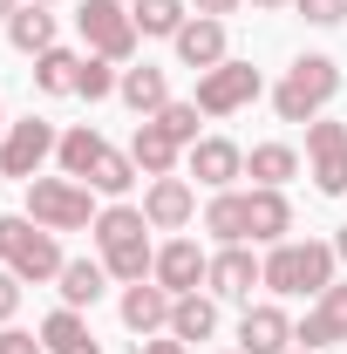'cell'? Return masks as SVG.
<instances>
[{"label": "cell", "instance_id": "1", "mask_svg": "<svg viewBox=\"0 0 347 354\" xmlns=\"http://www.w3.org/2000/svg\"><path fill=\"white\" fill-rule=\"evenodd\" d=\"M88 239H95V259L109 266V279H150V266H157V245H150V218H143V205H102L95 225H88Z\"/></svg>", "mask_w": 347, "mask_h": 354}, {"label": "cell", "instance_id": "2", "mask_svg": "<svg viewBox=\"0 0 347 354\" xmlns=\"http://www.w3.org/2000/svg\"><path fill=\"white\" fill-rule=\"evenodd\" d=\"M334 239H279L272 252H265V293H279V300H320L327 286H334Z\"/></svg>", "mask_w": 347, "mask_h": 354}, {"label": "cell", "instance_id": "3", "mask_svg": "<svg viewBox=\"0 0 347 354\" xmlns=\"http://www.w3.org/2000/svg\"><path fill=\"white\" fill-rule=\"evenodd\" d=\"M334 95H341V62L334 55H300L272 88V109H279V123H320V109Z\"/></svg>", "mask_w": 347, "mask_h": 354}, {"label": "cell", "instance_id": "4", "mask_svg": "<svg viewBox=\"0 0 347 354\" xmlns=\"http://www.w3.org/2000/svg\"><path fill=\"white\" fill-rule=\"evenodd\" d=\"M0 266L7 272H21L28 286H41V279H62V245H55V232L35 225L28 212H0Z\"/></svg>", "mask_w": 347, "mask_h": 354}, {"label": "cell", "instance_id": "5", "mask_svg": "<svg viewBox=\"0 0 347 354\" xmlns=\"http://www.w3.org/2000/svg\"><path fill=\"white\" fill-rule=\"evenodd\" d=\"M28 218L48 232H88L95 225V191L82 177H28Z\"/></svg>", "mask_w": 347, "mask_h": 354}, {"label": "cell", "instance_id": "6", "mask_svg": "<svg viewBox=\"0 0 347 354\" xmlns=\"http://www.w3.org/2000/svg\"><path fill=\"white\" fill-rule=\"evenodd\" d=\"M75 28H82V48L88 55H102V62H116V68H130L136 62V14L123 0H82L75 7Z\"/></svg>", "mask_w": 347, "mask_h": 354}, {"label": "cell", "instance_id": "7", "mask_svg": "<svg viewBox=\"0 0 347 354\" xmlns=\"http://www.w3.org/2000/svg\"><path fill=\"white\" fill-rule=\"evenodd\" d=\"M55 143H62V130L48 123V116H21V123H7L0 130V177H41V164L55 157Z\"/></svg>", "mask_w": 347, "mask_h": 354}, {"label": "cell", "instance_id": "8", "mask_svg": "<svg viewBox=\"0 0 347 354\" xmlns=\"http://www.w3.org/2000/svg\"><path fill=\"white\" fill-rule=\"evenodd\" d=\"M259 68H252V62H218V68H205V75H198V95H191V102H198V109H205V116H238V109H245V102H259Z\"/></svg>", "mask_w": 347, "mask_h": 354}, {"label": "cell", "instance_id": "9", "mask_svg": "<svg viewBox=\"0 0 347 354\" xmlns=\"http://www.w3.org/2000/svg\"><path fill=\"white\" fill-rule=\"evenodd\" d=\"M306 177L320 198H347V123H306Z\"/></svg>", "mask_w": 347, "mask_h": 354}, {"label": "cell", "instance_id": "10", "mask_svg": "<svg viewBox=\"0 0 347 354\" xmlns=\"http://www.w3.org/2000/svg\"><path fill=\"white\" fill-rule=\"evenodd\" d=\"M205 286H212V300H238V307H252V286H265V259L252 252V245H218Z\"/></svg>", "mask_w": 347, "mask_h": 354}, {"label": "cell", "instance_id": "11", "mask_svg": "<svg viewBox=\"0 0 347 354\" xmlns=\"http://www.w3.org/2000/svg\"><path fill=\"white\" fill-rule=\"evenodd\" d=\"M184 171L198 177L205 191H232V184L245 177V150H238L232 136H198V143L184 150Z\"/></svg>", "mask_w": 347, "mask_h": 354}, {"label": "cell", "instance_id": "12", "mask_svg": "<svg viewBox=\"0 0 347 354\" xmlns=\"http://www.w3.org/2000/svg\"><path fill=\"white\" fill-rule=\"evenodd\" d=\"M205 272H212V252H205L198 239H171V245H157V266H150V279H157L171 300H177V293H198Z\"/></svg>", "mask_w": 347, "mask_h": 354}, {"label": "cell", "instance_id": "13", "mask_svg": "<svg viewBox=\"0 0 347 354\" xmlns=\"http://www.w3.org/2000/svg\"><path fill=\"white\" fill-rule=\"evenodd\" d=\"M341 341H347V286L334 279V286L306 307V320L293 327V348H313V354H320V348H341Z\"/></svg>", "mask_w": 347, "mask_h": 354}, {"label": "cell", "instance_id": "14", "mask_svg": "<svg viewBox=\"0 0 347 354\" xmlns=\"http://www.w3.org/2000/svg\"><path fill=\"white\" fill-rule=\"evenodd\" d=\"M143 218H150V232H184V225L198 218V191H191V177H150V191H143Z\"/></svg>", "mask_w": 347, "mask_h": 354}, {"label": "cell", "instance_id": "15", "mask_svg": "<svg viewBox=\"0 0 347 354\" xmlns=\"http://www.w3.org/2000/svg\"><path fill=\"white\" fill-rule=\"evenodd\" d=\"M286 348H293V320H286V307L259 300V307L238 313V354H286Z\"/></svg>", "mask_w": 347, "mask_h": 354}, {"label": "cell", "instance_id": "16", "mask_svg": "<svg viewBox=\"0 0 347 354\" xmlns=\"http://www.w3.org/2000/svg\"><path fill=\"white\" fill-rule=\"evenodd\" d=\"M171 48H177V62H184V68H198V75L218 68V62H232V55H225V21H212V14H191V21L177 28Z\"/></svg>", "mask_w": 347, "mask_h": 354}, {"label": "cell", "instance_id": "17", "mask_svg": "<svg viewBox=\"0 0 347 354\" xmlns=\"http://www.w3.org/2000/svg\"><path fill=\"white\" fill-rule=\"evenodd\" d=\"M130 157H136V171L143 177H177V164H184V143H177L157 116H143L130 136Z\"/></svg>", "mask_w": 347, "mask_h": 354}, {"label": "cell", "instance_id": "18", "mask_svg": "<svg viewBox=\"0 0 347 354\" xmlns=\"http://www.w3.org/2000/svg\"><path fill=\"white\" fill-rule=\"evenodd\" d=\"M205 232H212L218 245H252V191H212Z\"/></svg>", "mask_w": 347, "mask_h": 354}, {"label": "cell", "instance_id": "19", "mask_svg": "<svg viewBox=\"0 0 347 354\" xmlns=\"http://www.w3.org/2000/svg\"><path fill=\"white\" fill-rule=\"evenodd\" d=\"M171 307H177V300L157 286V279H136V286H123V327H130V334H143V341H150L157 327H171Z\"/></svg>", "mask_w": 347, "mask_h": 354}, {"label": "cell", "instance_id": "20", "mask_svg": "<svg viewBox=\"0 0 347 354\" xmlns=\"http://www.w3.org/2000/svg\"><path fill=\"white\" fill-rule=\"evenodd\" d=\"M116 95L130 102L136 116H157V109L171 102V75H164V68H150V62H130V68H123V82H116Z\"/></svg>", "mask_w": 347, "mask_h": 354}, {"label": "cell", "instance_id": "21", "mask_svg": "<svg viewBox=\"0 0 347 354\" xmlns=\"http://www.w3.org/2000/svg\"><path fill=\"white\" fill-rule=\"evenodd\" d=\"M164 334L184 341V348H191V341H212V334H218V300H212V293H177L171 327H164Z\"/></svg>", "mask_w": 347, "mask_h": 354}, {"label": "cell", "instance_id": "22", "mask_svg": "<svg viewBox=\"0 0 347 354\" xmlns=\"http://www.w3.org/2000/svg\"><path fill=\"white\" fill-rule=\"evenodd\" d=\"M102 150H109L102 130L95 123H75V130H62V143H55V164H62V177H82L88 184V171L102 164Z\"/></svg>", "mask_w": 347, "mask_h": 354}, {"label": "cell", "instance_id": "23", "mask_svg": "<svg viewBox=\"0 0 347 354\" xmlns=\"http://www.w3.org/2000/svg\"><path fill=\"white\" fill-rule=\"evenodd\" d=\"M245 177L265 191H286V177H300V150L293 143H252L245 150Z\"/></svg>", "mask_w": 347, "mask_h": 354}, {"label": "cell", "instance_id": "24", "mask_svg": "<svg viewBox=\"0 0 347 354\" xmlns=\"http://www.w3.org/2000/svg\"><path fill=\"white\" fill-rule=\"evenodd\" d=\"M279 239H293V205L286 191L252 184V245H279Z\"/></svg>", "mask_w": 347, "mask_h": 354}, {"label": "cell", "instance_id": "25", "mask_svg": "<svg viewBox=\"0 0 347 354\" xmlns=\"http://www.w3.org/2000/svg\"><path fill=\"white\" fill-rule=\"evenodd\" d=\"M55 286H62V307L82 313V307H95V300H102V286H109V266H102V259H68Z\"/></svg>", "mask_w": 347, "mask_h": 354}, {"label": "cell", "instance_id": "26", "mask_svg": "<svg viewBox=\"0 0 347 354\" xmlns=\"http://www.w3.org/2000/svg\"><path fill=\"white\" fill-rule=\"evenodd\" d=\"M7 41L21 48V55H48V48H55V14L35 7V0H21L14 21H7Z\"/></svg>", "mask_w": 347, "mask_h": 354}, {"label": "cell", "instance_id": "27", "mask_svg": "<svg viewBox=\"0 0 347 354\" xmlns=\"http://www.w3.org/2000/svg\"><path fill=\"white\" fill-rule=\"evenodd\" d=\"M75 75H82V55L75 48H48V55H35V88L41 95H75Z\"/></svg>", "mask_w": 347, "mask_h": 354}, {"label": "cell", "instance_id": "28", "mask_svg": "<svg viewBox=\"0 0 347 354\" xmlns=\"http://www.w3.org/2000/svg\"><path fill=\"white\" fill-rule=\"evenodd\" d=\"M136 35H157V41H177V28L191 21V0H136Z\"/></svg>", "mask_w": 347, "mask_h": 354}, {"label": "cell", "instance_id": "29", "mask_svg": "<svg viewBox=\"0 0 347 354\" xmlns=\"http://www.w3.org/2000/svg\"><path fill=\"white\" fill-rule=\"evenodd\" d=\"M35 334H41V348H48V354H75L82 341H95V334H88V320H82L75 307H55L41 327H35Z\"/></svg>", "mask_w": 347, "mask_h": 354}, {"label": "cell", "instance_id": "30", "mask_svg": "<svg viewBox=\"0 0 347 354\" xmlns=\"http://www.w3.org/2000/svg\"><path fill=\"white\" fill-rule=\"evenodd\" d=\"M136 184V157L130 150H102V164L88 171V191H102V198H123Z\"/></svg>", "mask_w": 347, "mask_h": 354}, {"label": "cell", "instance_id": "31", "mask_svg": "<svg viewBox=\"0 0 347 354\" xmlns=\"http://www.w3.org/2000/svg\"><path fill=\"white\" fill-rule=\"evenodd\" d=\"M116 82H123V68H116V62H102V55H82V75H75V95H82V102H102V95H116Z\"/></svg>", "mask_w": 347, "mask_h": 354}, {"label": "cell", "instance_id": "32", "mask_svg": "<svg viewBox=\"0 0 347 354\" xmlns=\"http://www.w3.org/2000/svg\"><path fill=\"white\" fill-rule=\"evenodd\" d=\"M198 116H205V109H198V102H164V109H157V123H164V130L177 136V143H184V150H191V143H198Z\"/></svg>", "mask_w": 347, "mask_h": 354}, {"label": "cell", "instance_id": "33", "mask_svg": "<svg viewBox=\"0 0 347 354\" xmlns=\"http://www.w3.org/2000/svg\"><path fill=\"white\" fill-rule=\"evenodd\" d=\"M293 7H300L313 28H341L347 21V0H293Z\"/></svg>", "mask_w": 347, "mask_h": 354}, {"label": "cell", "instance_id": "34", "mask_svg": "<svg viewBox=\"0 0 347 354\" xmlns=\"http://www.w3.org/2000/svg\"><path fill=\"white\" fill-rule=\"evenodd\" d=\"M21 286H28V279H21V272H7V266H0V327H7V320H14V313H21Z\"/></svg>", "mask_w": 347, "mask_h": 354}, {"label": "cell", "instance_id": "35", "mask_svg": "<svg viewBox=\"0 0 347 354\" xmlns=\"http://www.w3.org/2000/svg\"><path fill=\"white\" fill-rule=\"evenodd\" d=\"M0 354H48L41 334H28V327H0Z\"/></svg>", "mask_w": 347, "mask_h": 354}, {"label": "cell", "instance_id": "36", "mask_svg": "<svg viewBox=\"0 0 347 354\" xmlns=\"http://www.w3.org/2000/svg\"><path fill=\"white\" fill-rule=\"evenodd\" d=\"M191 7H198V14H212V21H225V14H238L245 0H191Z\"/></svg>", "mask_w": 347, "mask_h": 354}, {"label": "cell", "instance_id": "37", "mask_svg": "<svg viewBox=\"0 0 347 354\" xmlns=\"http://www.w3.org/2000/svg\"><path fill=\"white\" fill-rule=\"evenodd\" d=\"M136 354H191V348H184V341H143Z\"/></svg>", "mask_w": 347, "mask_h": 354}, {"label": "cell", "instance_id": "38", "mask_svg": "<svg viewBox=\"0 0 347 354\" xmlns=\"http://www.w3.org/2000/svg\"><path fill=\"white\" fill-rule=\"evenodd\" d=\"M252 7H259V14H279V7H293V0H252Z\"/></svg>", "mask_w": 347, "mask_h": 354}, {"label": "cell", "instance_id": "39", "mask_svg": "<svg viewBox=\"0 0 347 354\" xmlns=\"http://www.w3.org/2000/svg\"><path fill=\"white\" fill-rule=\"evenodd\" d=\"M334 252H341V266H347V225H341V232H334Z\"/></svg>", "mask_w": 347, "mask_h": 354}, {"label": "cell", "instance_id": "40", "mask_svg": "<svg viewBox=\"0 0 347 354\" xmlns=\"http://www.w3.org/2000/svg\"><path fill=\"white\" fill-rule=\"evenodd\" d=\"M14 7H21V0H0V21H14Z\"/></svg>", "mask_w": 347, "mask_h": 354}, {"label": "cell", "instance_id": "41", "mask_svg": "<svg viewBox=\"0 0 347 354\" xmlns=\"http://www.w3.org/2000/svg\"><path fill=\"white\" fill-rule=\"evenodd\" d=\"M75 354H102V348H95V341H82V348H75Z\"/></svg>", "mask_w": 347, "mask_h": 354}, {"label": "cell", "instance_id": "42", "mask_svg": "<svg viewBox=\"0 0 347 354\" xmlns=\"http://www.w3.org/2000/svg\"><path fill=\"white\" fill-rule=\"evenodd\" d=\"M286 354H313V348H286Z\"/></svg>", "mask_w": 347, "mask_h": 354}, {"label": "cell", "instance_id": "43", "mask_svg": "<svg viewBox=\"0 0 347 354\" xmlns=\"http://www.w3.org/2000/svg\"><path fill=\"white\" fill-rule=\"evenodd\" d=\"M35 7H55V0H35Z\"/></svg>", "mask_w": 347, "mask_h": 354}, {"label": "cell", "instance_id": "44", "mask_svg": "<svg viewBox=\"0 0 347 354\" xmlns=\"http://www.w3.org/2000/svg\"><path fill=\"white\" fill-rule=\"evenodd\" d=\"M0 130H7V116H0Z\"/></svg>", "mask_w": 347, "mask_h": 354}, {"label": "cell", "instance_id": "45", "mask_svg": "<svg viewBox=\"0 0 347 354\" xmlns=\"http://www.w3.org/2000/svg\"><path fill=\"white\" fill-rule=\"evenodd\" d=\"M232 354H238V348H232Z\"/></svg>", "mask_w": 347, "mask_h": 354}]
</instances>
